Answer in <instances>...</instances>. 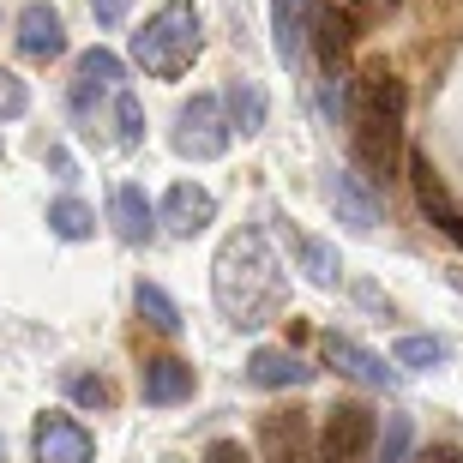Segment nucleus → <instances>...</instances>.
<instances>
[{
    "mask_svg": "<svg viewBox=\"0 0 463 463\" xmlns=\"http://www.w3.org/2000/svg\"><path fill=\"white\" fill-rule=\"evenodd\" d=\"M451 361V344L446 337H397L392 344V367H415V373H428V367H446Z\"/></svg>",
    "mask_w": 463,
    "mask_h": 463,
    "instance_id": "aec40b11",
    "label": "nucleus"
},
{
    "mask_svg": "<svg viewBox=\"0 0 463 463\" xmlns=\"http://www.w3.org/2000/svg\"><path fill=\"white\" fill-rule=\"evenodd\" d=\"M18 49L31 54V61L67 54V24H61V13H54L49 0H31V6L18 13Z\"/></svg>",
    "mask_w": 463,
    "mask_h": 463,
    "instance_id": "4468645a",
    "label": "nucleus"
},
{
    "mask_svg": "<svg viewBox=\"0 0 463 463\" xmlns=\"http://www.w3.org/2000/svg\"><path fill=\"white\" fill-rule=\"evenodd\" d=\"M115 145L120 151L145 145V103H138L133 90H115Z\"/></svg>",
    "mask_w": 463,
    "mask_h": 463,
    "instance_id": "b1692460",
    "label": "nucleus"
},
{
    "mask_svg": "<svg viewBox=\"0 0 463 463\" xmlns=\"http://www.w3.org/2000/svg\"><path fill=\"white\" fill-rule=\"evenodd\" d=\"M326 199H331V211H337V223H349L355 235H367V229L379 223V199L361 187V175H349V169L326 175Z\"/></svg>",
    "mask_w": 463,
    "mask_h": 463,
    "instance_id": "2eb2a0df",
    "label": "nucleus"
},
{
    "mask_svg": "<svg viewBox=\"0 0 463 463\" xmlns=\"http://www.w3.org/2000/svg\"><path fill=\"white\" fill-rule=\"evenodd\" d=\"M109 217H115V235L127 241V247H145V241L156 235V205L145 199V187H133V181H120V187H115Z\"/></svg>",
    "mask_w": 463,
    "mask_h": 463,
    "instance_id": "dca6fc26",
    "label": "nucleus"
},
{
    "mask_svg": "<svg viewBox=\"0 0 463 463\" xmlns=\"http://www.w3.org/2000/svg\"><path fill=\"white\" fill-rule=\"evenodd\" d=\"M403 109L410 90L392 67H367L361 79H349V151H355L361 181H392L403 163Z\"/></svg>",
    "mask_w": 463,
    "mask_h": 463,
    "instance_id": "f03ea898",
    "label": "nucleus"
},
{
    "mask_svg": "<svg viewBox=\"0 0 463 463\" xmlns=\"http://www.w3.org/2000/svg\"><path fill=\"white\" fill-rule=\"evenodd\" d=\"M313 6H319V0H271V49H277V61H283L289 72L307 61Z\"/></svg>",
    "mask_w": 463,
    "mask_h": 463,
    "instance_id": "ddd939ff",
    "label": "nucleus"
},
{
    "mask_svg": "<svg viewBox=\"0 0 463 463\" xmlns=\"http://www.w3.org/2000/svg\"><path fill=\"white\" fill-rule=\"evenodd\" d=\"M410 446H415V421H410V415H385L379 446H373V463H410Z\"/></svg>",
    "mask_w": 463,
    "mask_h": 463,
    "instance_id": "5701e85b",
    "label": "nucleus"
},
{
    "mask_svg": "<svg viewBox=\"0 0 463 463\" xmlns=\"http://www.w3.org/2000/svg\"><path fill=\"white\" fill-rule=\"evenodd\" d=\"M403 163H410V187H415V205H421V217H428V223L439 229L451 247H463V205L451 199V187L433 175V163H428L421 151H410Z\"/></svg>",
    "mask_w": 463,
    "mask_h": 463,
    "instance_id": "0eeeda50",
    "label": "nucleus"
},
{
    "mask_svg": "<svg viewBox=\"0 0 463 463\" xmlns=\"http://www.w3.org/2000/svg\"><path fill=\"white\" fill-rule=\"evenodd\" d=\"M138 392L151 410H175V403H187L199 392V373H193V361L181 355H151L145 361V373H138Z\"/></svg>",
    "mask_w": 463,
    "mask_h": 463,
    "instance_id": "f8f14e48",
    "label": "nucleus"
},
{
    "mask_svg": "<svg viewBox=\"0 0 463 463\" xmlns=\"http://www.w3.org/2000/svg\"><path fill=\"white\" fill-rule=\"evenodd\" d=\"M205 463H259V458L241 446V439H211V446H205Z\"/></svg>",
    "mask_w": 463,
    "mask_h": 463,
    "instance_id": "cd10ccee",
    "label": "nucleus"
},
{
    "mask_svg": "<svg viewBox=\"0 0 463 463\" xmlns=\"http://www.w3.org/2000/svg\"><path fill=\"white\" fill-rule=\"evenodd\" d=\"M421 463H463V451H433V458H421Z\"/></svg>",
    "mask_w": 463,
    "mask_h": 463,
    "instance_id": "7c9ffc66",
    "label": "nucleus"
},
{
    "mask_svg": "<svg viewBox=\"0 0 463 463\" xmlns=\"http://www.w3.org/2000/svg\"><path fill=\"white\" fill-rule=\"evenodd\" d=\"M169 138H175V151L187 156V163H217V156L229 151V138H235V127H229V115H223V97L199 90L193 103H181Z\"/></svg>",
    "mask_w": 463,
    "mask_h": 463,
    "instance_id": "39448f33",
    "label": "nucleus"
},
{
    "mask_svg": "<svg viewBox=\"0 0 463 463\" xmlns=\"http://www.w3.org/2000/svg\"><path fill=\"white\" fill-rule=\"evenodd\" d=\"M211 301L235 331H259L283 319L289 307V271L277 259L271 235L259 223H241L235 235H223L217 259H211Z\"/></svg>",
    "mask_w": 463,
    "mask_h": 463,
    "instance_id": "f257e3e1",
    "label": "nucleus"
},
{
    "mask_svg": "<svg viewBox=\"0 0 463 463\" xmlns=\"http://www.w3.org/2000/svg\"><path fill=\"white\" fill-rule=\"evenodd\" d=\"M90 13H97V24H120L127 18V0H90Z\"/></svg>",
    "mask_w": 463,
    "mask_h": 463,
    "instance_id": "c85d7f7f",
    "label": "nucleus"
},
{
    "mask_svg": "<svg viewBox=\"0 0 463 463\" xmlns=\"http://www.w3.org/2000/svg\"><path fill=\"white\" fill-rule=\"evenodd\" d=\"M355 295H361V301H367V307H379V313H392V301H385V295H379L373 283H355Z\"/></svg>",
    "mask_w": 463,
    "mask_h": 463,
    "instance_id": "c756f323",
    "label": "nucleus"
},
{
    "mask_svg": "<svg viewBox=\"0 0 463 463\" xmlns=\"http://www.w3.org/2000/svg\"><path fill=\"white\" fill-rule=\"evenodd\" d=\"M319 349H326V361L344 379H355V385H373V392H392L397 385V367H385V355H373L367 344H355V337H344V331H326Z\"/></svg>",
    "mask_w": 463,
    "mask_h": 463,
    "instance_id": "9d476101",
    "label": "nucleus"
},
{
    "mask_svg": "<svg viewBox=\"0 0 463 463\" xmlns=\"http://www.w3.org/2000/svg\"><path fill=\"white\" fill-rule=\"evenodd\" d=\"M31 109V90H24V79L18 72H0V120H18Z\"/></svg>",
    "mask_w": 463,
    "mask_h": 463,
    "instance_id": "a878e982",
    "label": "nucleus"
},
{
    "mask_svg": "<svg viewBox=\"0 0 463 463\" xmlns=\"http://www.w3.org/2000/svg\"><path fill=\"white\" fill-rule=\"evenodd\" d=\"M199 49H205V24H199L193 0H163L145 18V31H133V61L151 79H181L199 61Z\"/></svg>",
    "mask_w": 463,
    "mask_h": 463,
    "instance_id": "7ed1b4c3",
    "label": "nucleus"
},
{
    "mask_svg": "<svg viewBox=\"0 0 463 463\" xmlns=\"http://www.w3.org/2000/svg\"><path fill=\"white\" fill-rule=\"evenodd\" d=\"M156 223L169 229V235H181V241L205 235V229L217 223V193L199 187V181H175V187L163 193V205H156Z\"/></svg>",
    "mask_w": 463,
    "mask_h": 463,
    "instance_id": "1a4fd4ad",
    "label": "nucleus"
},
{
    "mask_svg": "<svg viewBox=\"0 0 463 463\" xmlns=\"http://www.w3.org/2000/svg\"><path fill=\"white\" fill-rule=\"evenodd\" d=\"M133 307H138V319L151 331H163V337H175L181 331V307L169 301V289H156V283H138L133 289Z\"/></svg>",
    "mask_w": 463,
    "mask_h": 463,
    "instance_id": "4be33fe9",
    "label": "nucleus"
},
{
    "mask_svg": "<svg viewBox=\"0 0 463 463\" xmlns=\"http://www.w3.org/2000/svg\"><path fill=\"white\" fill-rule=\"evenodd\" d=\"M0 463H6V439H0Z\"/></svg>",
    "mask_w": 463,
    "mask_h": 463,
    "instance_id": "2f4dec72",
    "label": "nucleus"
},
{
    "mask_svg": "<svg viewBox=\"0 0 463 463\" xmlns=\"http://www.w3.org/2000/svg\"><path fill=\"white\" fill-rule=\"evenodd\" d=\"M247 379L259 392H289V385H307L313 367L301 355H289V349H253L247 355Z\"/></svg>",
    "mask_w": 463,
    "mask_h": 463,
    "instance_id": "f3484780",
    "label": "nucleus"
},
{
    "mask_svg": "<svg viewBox=\"0 0 463 463\" xmlns=\"http://www.w3.org/2000/svg\"><path fill=\"white\" fill-rule=\"evenodd\" d=\"M31 451H36V463H97L90 428L79 421V415H67V410H43L36 415Z\"/></svg>",
    "mask_w": 463,
    "mask_h": 463,
    "instance_id": "423d86ee",
    "label": "nucleus"
},
{
    "mask_svg": "<svg viewBox=\"0 0 463 463\" xmlns=\"http://www.w3.org/2000/svg\"><path fill=\"white\" fill-rule=\"evenodd\" d=\"M49 235H61V241H90L97 235V211L85 205V199H54L49 205Z\"/></svg>",
    "mask_w": 463,
    "mask_h": 463,
    "instance_id": "412c9836",
    "label": "nucleus"
},
{
    "mask_svg": "<svg viewBox=\"0 0 463 463\" xmlns=\"http://www.w3.org/2000/svg\"><path fill=\"white\" fill-rule=\"evenodd\" d=\"M373 446H379V415L367 403H355V397H344L319 421L313 463H373Z\"/></svg>",
    "mask_w": 463,
    "mask_h": 463,
    "instance_id": "20e7f679",
    "label": "nucleus"
},
{
    "mask_svg": "<svg viewBox=\"0 0 463 463\" xmlns=\"http://www.w3.org/2000/svg\"><path fill=\"white\" fill-rule=\"evenodd\" d=\"M349 43H355V13L349 6H313V36L307 49L319 54V67H326V79H344V61H349Z\"/></svg>",
    "mask_w": 463,
    "mask_h": 463,
    "instance_id": "9b49d317",
    "label": "nucleus"
},
{
    "mask_svg": "<svg viewBox=\"0 0 463 463\" xmlns=\"http://www.w3.org/2000/svg\"><path fill=\"white\" fill-rule=\"evenodd\" d=\"M289 247H295V265L307 271V283H319V289H337V283H344V253H337L331 241L289 229Z\"/></svg>",
    "mask_w": 463,
    "mask_h": 463,
    "instance_id": "6ab92c4d",
    "label": "nucleus"
},
{
    "mask_svg": "<svg viewBox=\"0 0 463 463\" xmlns=\"http://www.w3.org/2000/svg\"><path fill=\"white\" fill-rule=\"evenodd\" d=\"M223 115H229V127H235L241 138L265 133V115H271V103H265V85H259V79H229Z\"/></svg>",
    "mask_w": 463,
    "mask_h": 463,
    "instance_id": "a211bd4d",
    "label": "nucleus"
},
{
    "mask_svg": "<svg viewBox=\"0 0 463 463\" xmlns=\"http://www.w3.org/2000/svg\"><path fill=\"white\" fill-rule=\"evenodd\" d=\"M0 156H6V151H0Z\"/></svg>",
    "mask_w": 463,
    "mask_h": 463,
    "instance_id": "473e14b6",
    "label": "nucleus"
},
{
    "mask_svg": "<svg viewBox=\"0 0 463 463\" xmlns=\"http://www.w3.org/2000/svg\"><path fill=\"white\" fill-rule=\"evenodd\" d=\"M313 446L307 410H271L259 421V463H313Z\"/></svg>",
    "mask_w": 463,
    "mask_h": 463,
    "instance_id": "6e6552de",
    "label": "nucleus"
},
{
    "mask_svg": "<svg viewBox=\"0 0 463 463\" xmlns=\"http://www.w3.org/2000/svg\"><path fill=\"white\" fill-rule=\"evenodd\" d=\"M72 397H79V403H90V410H109V403H115L109 379H90V373H79V379H72Z\"/></svg>",
    "mask_w": 463,
    "mask_h": 463,
    "instance_id": "bb28decb",
    "label": "nucleus"
},
{
    "mask_svg": "<svg viewBox=\"0 0 463 463\" xmlns=\"http://www.w3.org/2000/svg\"><path fill=\"white\" fill-rule=\"evenodd\" d=\"M79 72H85V79H103L109 90H120V79H127V61H120L115 49H85V54H79Z\"/></svg>",
    "mask_w": 463,
    "mask_h": 463,
    "instance_id": "393cba45",
    "label": "nucleus"
}]
</instances>
